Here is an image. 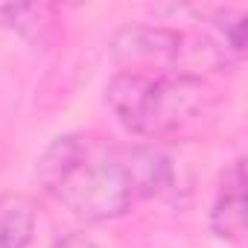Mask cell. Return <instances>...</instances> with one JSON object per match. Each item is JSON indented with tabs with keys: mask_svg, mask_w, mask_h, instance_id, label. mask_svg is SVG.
Wrapping results in <instances>:
<instances>
[{
	"mask_svg": "<svg viewBox=\"0 0 248 248\" xmlns=\"http://www.w3.org/2000/svg\"><path fill=\"white\" fill-rule=\"evenodd\" d=\"M41 190L82 222H111L172 184L167 152L93 132L59 135L38 158Z\"/></svg>",
	"mask_w": 248,
	"mask_h": 248,
	"instance_id": "obj_1",
	"label": "cell"
},
{
	"mask_svg": "<svg viewBox=\"0 0 248 248\" xmlns=\"http://www.w3.org/2000/svg\"><path fill=\"white\" fill-rule=\"evenodd\" d=\"M105 102L132 135L175 140L196 132L210 117L216 91L207 79L120 70L105 88Z\"/></svg>",
	"mask_w": 248,
	"mask_h": 248,
	"instance_id": "obj_2",
	"label": "cell"
},
{
	"mask_svg": "<svg viewBox=\"0 0 248 248\" xmlns=\"http://www.w3.org/2000/svg\"><path fill=\"white\" fill-rule=\"evenodd\" d=\"M111 56L123 70L161 73V76H193L207 79L210 70L225 67L228 53L210 41H199L181 30L132 24L111 38Z\"/></svg>",
	"mask_w": 248,
	"mask_h": 248,
	"instance_id": "obj_3",
	"label": "cell"
},
{
	"mask_svg": "<svg viewBox=\"0 0 248 248\" xmlns=\"http://www.w3.org/2000/svg\"><path fill=\"white\" fill-rule=\"evenodd\" d=\"M210 228L216 236L242 242L245 239V172L242 158H236L219 178L213 204H210Z\"/></svg>",
	"mask_w": 248,
	"mask_h": 248,
	"instance_id": "obj_4",
	"label": "cell"
},
{
	"mask_svg": "<svg viewBox=\"0 0 248 248\" xmlns=\"http://www.w3.org/2000/svg\"><path fill=\"white\" fill-rule=\"evenodd\" d=\"M38 210L27 193H0V248H35Z\"/></svg>",
	"mask_w": 248,
	"mask_h": 248,
	"instance_id": "obj_5",
	"label": "cell"
},
{
	"mask_svg": "<svg viewBox=\"0 0 248 248\" xmlns=\"http://www.w3.org/2000/svg\"><path fill=\"white\" fill-rule=\"evenodd\" d=\"M0 15H3V24L18 30L24 38L44 44L50 41V35L56 32L59 15L53 6L47 3H21V6H0Z\"/></svg>",
	"mask_w": 248,
	"mask_h": 248,
	"instance_id": "obj_6",
	"label": "cell"
},
{
	"mask_svg": "<svg viewBox=\"0 0 248 248\" xmlns=\"http://www.w3.org/2000/svg\"><path fill=\"white\" fill-rule=\"evenodd\" d=\"M219 35V44L225 53H233L239 56L245 50V30H248V21L239 9H213L210 18H207Z\"/></svg>",
	"mask_w": 248,
	"mask_h": 248,
	"instance_id": "obj_7",
	"label": "cell"
},
{
	"mask_svg": "<svg viewBox=\"0 0 248 248\" xmlns=\"http://www.w3.org/2000/svg\"><path fill=\"white\" fill-rule=\"evenodd\" d=\"M56 248H96V242L91 236H85V233H64L56 242Z\"/></svg>",
	"mask_w": 248,
	"mask_h": 248,
	"instance_id": "obj_8",
	"label": "cell"
}]
</instances>
